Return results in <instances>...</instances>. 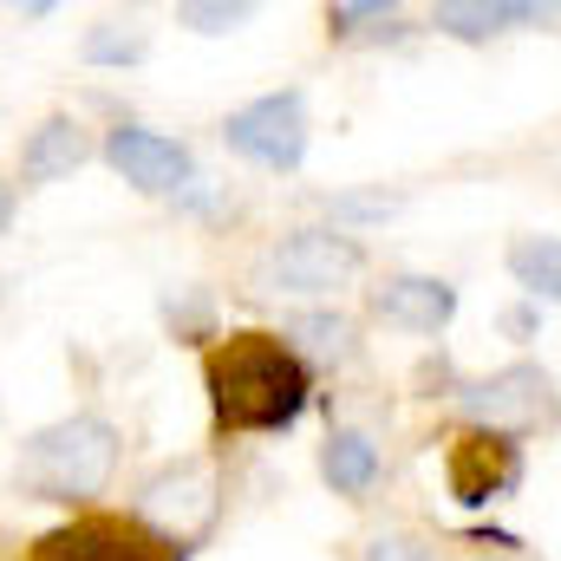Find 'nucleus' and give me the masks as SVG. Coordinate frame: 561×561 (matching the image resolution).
Masks as SVG:
<instances>
[{
	"mask_svg": "<svg viewBox=\"0 0 561 561\" xmlns=\"http://www.w3.org/2000/svg\"><path fill=\"white\" fill-rule=\"evenodd\" d=\"M157 320H163V333L183 340V346L222 340V333H216V294H209V287H170V294L157 300Z\"/></svg>",
	"mask_w": 561,
	"mask_h": 561,
	"instance_id": "a211bd4d",
	"label": "nucleus"
},
{
	"mask_svg": "<svg viewBox=\"0 0 561 561\" xmlns=\"http://www.w3.org/2000/svg\"><path fill=\"white\" fill-rule=\"evenodd\" d=\"M13 216H20V190H13V183L0 176V236L13 229Z\"/></svg>",
	"mask_w": 561,
	"mask_h": 561,
	"instance_id": "5701e85b",
	"label": "nucleus"
},
{
	"mask_svg": "<svg viewBox=\"0 0 561 561\" xmlns=\"http://www.w3.org/2000/svg\"><path fill=\"white\" fill-rule=\"evenodd\" d=\"M561 7L556 0H437L431 7V26L457 46H490L516 26H556Z\"/></svg>",
	"mask_w": 561,
	"mask_h": 561,
	"instance_id": "9b49d317",
	"label": "nucleus"
},
{
	"mask_svg": "<svg viewBox=\"0 0 561 561\" xmlns=\"http://www.w3.org/2000/svg\"><path fill=\"white\" fill-rule=\"evenodd\" d=\"M79 59H85V66H105V72L144 66V59H150V33H144L138 20H99V26H85Z\"/></svg>",
	"mask_w": 561,
	"mask_h": 561,
	"instance_id": "f3484780",
	"label": "nucleus"
},
{
	"mask_svg": "<svg viewBox=\"0 0 561 561\" xmlns=\"http://www.w3.org/2000/svg\"><path fill=\"white\" fill-rule=\"evenodd\" d=\"M46 561H190V549L163 542L157 529H144L138 516L118 523V516H85V523H66L39 542Z\"/></svg>",
	"mask_w": 561,
	"mask_h": 561,
	"instance_id": "1a4fd4ad",
	"label": "nucleus"
},
{
	"mask_svg": "<svg viewBox=\"0 0 561 561\" xmlns=\"http://www.w3.org/2000/svg\"><path fill=\"white\" fill-rule=\"evenodd\" d=\"M249 13H255L249 0H183V7H176V20H183L190 33H236Z\"/></svg>",
	"mask_w": 561,
	"mask_h": 561,
	"instance_id": "aec40b11",
	"label": "nucleus"
},
{
	"mask_svg": "<svg viewBox=\"0 0 561 561\" xmlns=\"http://www.w3.org/2000/svg\"><path fill=\"white\" fill-rule=\"evenodd\" d=\"M444 483H450V496L463 510H490L523 483V444L496 437V431H463L444 450Z\"/></svg>",
	"mask_w": 561,
	"mask_h": 561,
	"instance_id": "6e6552de",
	"label": "nucleus"
},
{
	"mask_svg": "<svg viewBox=\"0 0 561 561\" xmlns=\"http://www.w3.org/2000/svg\"><path fill=\"white\" fill-rule=\"evenodd\" d=\"M280 340H287L307 366H353V359H359V320L340 313V307H300V313H287Z\"/></svg>",
	"mask_w": 561,
	"mask_h": 561,
	"instance_id": "ddd939ff",
	"label": "nucleus"
},
{
	"mask_svg": "<svg viewBox=\"0 0 561 561\" xmlns=\"http://www.w3.org/2000/svg\"><path fill=\"white\" fill-rule=\"evenodd\" d=\"M373 320L399 327V333H419V340H437L450 320H457V287L444 275H386L373 294H366Z\"/></svg>",
	"mask_w": 561,
	"mask_h": 561,
	"instance_id": "9d476101",
	"label": "nucleus"
},
{
	"mask_svg": "<svg viewBox=\"0 0 561 561\" xmlns=\"http://www.w3.org/2000/svg\"><path fill=\"white\" fill-rule=\"evenodd\" d=\"M542 313H549V307H536V300H510V307L496 313V327H503L516 346H529V340H542Z\"/></svg>",
	"mask_w": 561,
	"mask_h": 561,
	"instance_id": "4be33fe9",
	"label": "nucleus"
},
{
	"mask_svg": "<svg viewBox=\"0 0 561 561\" xmlns=\"http://www.w3.org/2000/svg\"><path fill=\"white\" fill-rule=\"evenodd\" d=\"M20 13H26V20H53L59 7H53V0H20Z\"/></svg>",
	"mask_w": 561,
	"mask_h": 561,
	"instance_id": "b1692460",
	"label": "nucleus"
},
{
	"mask_svg": "<svg viewBox=\"0 0 561 561\" xmlns=\"http://www.w3.org/2000/svg\"><path fill=\"white\" fill-rule=\"evenodd\" d=\"M327 39L333 46H405L412 26L392 0H333L327 7Z\"/></svg>",
	"mask_w": 561,
	"mask_h": 561,
	"instance_id": "2eb2a0df",
	"label": "nucleus"
},
{
	"mask_svg": "<svg viewBox=\"0 0 561 561\" xmlns=\"http://www.w3.org/2000/svg\"><path fill=\"white\" fill-rule=\"evenodd\" d=\"M99 157V144L92 131L72 118V112H46L26 144H20V190H39V183H59V176H72V170H85Z\"/></svg>",
	"mask_w": 561,
	"mask_h": 561,
	"instance_id": "f8f14e48",
	"label": "nucleus"
},
{
	"mask_svg": "<svg viewBox=\"0 0 561 561\" xmlns=\"http://www.w3.org/2000/svg\"><path fill=\"white\" fill-rule=\"evenodd\" d=\"M399 209H405L399 190H340V196H327V222L346 229V236H359V229H373V222H392Z\"/></svg>",
	"mask_w": 561,
	"mask_h": 561,
	"instance_id": "6ab92c4d",
	"label": "nucleus"
},
{
	"mask_svg": "<svg viewBox=\"0 0 561 561\" xmlns=\"http://www.w3.org/2000/svg\"><path fill=\"white\" fill-rule=\"evenodd\" d=\"M366 275V242L333 229V222H300L255 262V287L294 294V300H327Z\"/></svg>",
	"mask_w": 561,
	"mask_h": 561,
	"instance_id": "7ed1b4c3",
	"label": "nucleus"
},
{
	"mask_svg": "<svg viewBox=\"0 0 561 561\" xmlns=\"http://www.w3.org/2000/svg\"><path fill=\"white\" fill-rule=\"evenodd\" d=\"M457 412H463V431H496V437H529V431H549L561 424V392L549 379V366L536 359H510L483 379H463L457 392Z\"/></svg>",
	"mask_w": 561,
	"mask_h": 561,
	"instance_id": "20e7f679",
	"label": "nucleus"
},
{
	"mask_svg": "<svg viewBox=\"0 0 561 561\" xmlns=\"http://www.w3.org/2000/svg\"><path fill=\"white\" fill-rule=\"evenodd\" d=\"M379 470H386V457H379V444H373L366 431H353V424H333V431H327V444H320V477H327L333 496L366 503L373 483H379Z\"/></svg>",
	"mask_w": 561,
	"mask_h": 561,
	"instance_id": "4468645a",
	"label": "nucleus"
},
{
	"mask_svg": "<svg viewBox=\"0 0 561 561\" xmlns=\"http://www.w3.org/2000/svg\"><path fill=\"white\" fill-rule=\"evenodd\" d=\"M203 392L216 431L280 437L313 405V366L280 333H229L203 359Z\"/></svg>",
	"mask_w": 561,
	"mask_h": 561,
	"instance_id": "f257e3e1",
	"label": "nucleus"
},
{
	"mask_svg": "<svg viewBox=\"0 0 561 561\" xmlns=\"http://www.w3.org/2000/svg\"><path fill=\"white\" fill-rule=\"evenodd\" d=\"M359 561H437V556H431V542L412 536V529H386V536H373L359 549Z\"/></svg>",
	"mask_w": 561,
	"mask_h": 561,
	"instance_id": "412c9836",
	"label": "nucleus"
},
{
	"mask_svg": "<svg viewBox=\"0 0 561 561\" xmlns=\"http://www.w3.org/2000/svg\"><path fill=\"white\" fill-rule=\"evenodd\" d=\"M307 92H262V99H249V105H236L229 118H222V144L242 157V163H255V170H275V176H294L300 163H307Z\"/></svg>",
	"mask_w": 561,
	"mask_h": 561,
	"instance_id": "39448f33",
	"label": "nucleus"
},
{
	"mask_svg": "<svg viewBox=\"0 0 561 561\" xmlns=\"http://www.w3.org/2000/svg\"><path fill=\"white\" fill-rule=\"evenodd\" d=\"M99 157L138 190V196H163V203H176L190 183H196V150L183 138H170V131H150L138 118H118L105 144H99Z\"/></svg>",
	"mask_w": 561,
	"mask_h": 561,
	"instance_id": "423d86ee",
	"label": "nucleus"
},
{
	"mask_svg": "<svg viewBox=\"0 0 561 561\" xmlns=\"http://www.w3.org/2000/svg\"><path fill=\"white\" fill-rule=\"evenodd\" d=\"M138 523L157 529L163 542L190 549L209 523H216V483L203 463H163L150 483L138 490Z\"/></svg>",
	"mask_w": 561,
	"mask_h": 561,
	"instance_id": "0eeeda50",
	"label": "nucleus"
},
{
	"mask_svg": "<svg viewBox=\"0 0 561 561\" xmlns=\"http://www.w3.org/2000/svg\"><path fill=\"white\" fill-rule=\"evenodd\" d=\"M118 424L105 412H72V419L39 424L20 450H13V490L33 503H92L112 490L118 477Z\"/></svg>",
	"mask_w": 561,
	"mask_h": 561,
	"instance_id": "f03ea898",
	"label": "nucleus"
},
{
	"mask_svg": "<svg viewBox=\"0 0 561 561\" xmlns=\"http://www.w3.org/2000/svg\"><path fill=\"white\" fill-rule=\"evenodd\" d=\"M503 268L523 287V300L561 307V236H516V242L503 249Z\"/></svg>",
	"mask_w": 561,
	"mask_h": 561,
	"instance_id": "dca6fc26",
	"label": "nucleus"
}]
</instances>
